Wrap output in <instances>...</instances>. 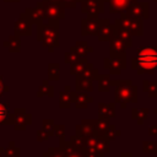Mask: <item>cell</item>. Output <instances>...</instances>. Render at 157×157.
<instances>
[{
    "label": "cell",
    "mask_w": 157,
    "mask_h": 157,
    "mask_svg": "<svg viewBox=\"0 0 157 157\" xmlns=\"http://www.w3.org/2000/svg\"><path fill=\"white\" fill-rule=\"evenodd\" d=\"M137 56L131 59V69L137 71V75H155L157 71V47L142 45L136 49Z\"/></svg>",
    "instance_id": "obj_1"
},
{
    "label": "cell",
    "mask_w": 157,
    "mask_h": 157,
    "mask_svg": "<svg viewBox=\"0 0 157 157\" xmlns=\"http://www.w3.org/2000/svg\"><path fill=\"white\" fill-rule=\"evenodd\" d=\"M60 21L59 20H47V23L42 22L37 25V40L42 43L43 47L53 53L55 48L60 47Z\"/></svg>",
    "instance_id": "obj_2"
},
{
    "label": "cell",
    "mask_w": 157,
    "mask_h": 157,
    "mask_svg": "<svg viewBox=\"0 0 157 157\" xmlns=\"http://www.w3.org/2000/svg\"><path fill=\"white\" fill-rule=\"evenodd\" d=\"M114 25L119 28L125 29L131 36H137V37L144 36V20L142 18L129 17L128 15L123 12L120 13L118 18L114 20Z\"/></svg>",
    "instance_id": "obj_3"
},
{
    "label": "cell",
    "mask_w": 157,
    "mask_h": 157,
    "mask_svg": "<svg viewBox=\"0 0 157 157\" xmlns=\"http://www.w3.org/2000/svg\"><path fill=\"white\" fill-rule=\"evenodd\" d=\"M115 103H120V108L125 109L128 103L137 102V87L131 85H118L114 91Z\"/></svg>",
    "instance_id": "obj_4"
},
{
    "label": "cell",
    "mask_w": 157,
    "mask_h": 157,
    "mask_svg": "<svg viewBox=\"0 0 157 157\" xmlns=\"http://www.w3.org/2000/svg\"><path fill=\"white\" fill-rule=\"evenodd\" d=\"M38 4L42 6L45 20H63L65 18V6L59 4H52L45 1H38Z\"/></svg>",
    "instance_id": "obj_5"
},
{
    "label": "cell",
    "mask_w": 157,
    "mask_h": 157,
    "mask_svg": "<svg viewBox=\"0 0 157 157\" xmlns=\"http://www.w3.org/2000/svg\"><path fill=\"white\" fill-rule=\"evenodd\" d=\"M104 0H80L81 12L88 17H97L104 12Z\"/></svg>",
    "instance_id": "obj_6"
},
{
    "label": "cell",
    "mask_w": 157,
    "mask_h": 157,
    "mask_svg": "<svg viewBox=\"0 0 157 157\" xmlns=\"http://www.w3.org/2000/svg\"><path fill=\"white\" fill-rule=\"evenodd\" d=\"M124 13L129 17L146 20L150 17V4L147 1H134Z\"/></svg>",
    "instance_id": "obj_7"
},
{
    "label": "cell",
    "mask_w": 157,
    "mask_h": 157,
    "mask_svg": "<svg viewBox=\"0 0 157 157\" xmlns=\"http://www.w3.org/2000/svg\"><path fill=\"white\" fill-rule=\"evenodd\" d=\"M103 67L109 71V75H120L126 69V58L107 56L103 59Z\"/></svg>",
    "instance_id": "obj_8"
},
{
    "label": "cell",
    "mask_w": 157,
    "mask_h": 157,
    "mask_svg": "<svg viewBox=\"0 0 157 157\" xmlns=\"http://www.w3.org/2000/svg\"><path fill=\"white\" fill-rule=\"evenodd\" d=\"M32 124V115L25 108H15L13 110V128L17 131H23Z\"/></svg>",
    "instance_id": "obj_9"
},
{
    "label": "cell",
    "mask_w": 157,
    "mask_h": 157,
    "mask_svg": "<svg viewBox=\"0 0 157 157\" xmlns=\"http://www.w3.org/2000/svg\"><path fill=\"white\" fill-rule=\"evenodd\" d=\"M101 26V18L97 17H86L81 20V34L82 36H97Z\"/></svg>",
    "instance_id": "obj_10"
},
{
    "label": "cell",
    "mask_w": 157,
    "mask_h": 157,
    "mask_svg": "<svg viewBox=\"0 0 157 157\" xmlns=\"http://www.w3.org/2000/svg\"><path fill=\"white\" fill-rule=\"evenodd\" d=\"M32 22L29 21L26 12H22L13 25V32L17 36H31L32 34Z\"/></svg>",
    "instance_id": "obj_11"
},
{
    "label": "cell",
    "mask_w": 157,
    "mask_h": 157,
    "mask_svg": "<svg viewBox=\"0 0 157 157\" xmlns=\"http://www.w3.org/2000/svg\"><path fill=\"white\" fill-rule=\"evenodd\" d=\"M126 49H128V47L121 39H119L114 36L110 37V39H109V56L126 58Z\"/></svg>",
    "instance_id": "obj_12"
},
{
    "label": "cell",
    "mask_w": 157,
    "mask_h": 157,
    "mask_svg": "<svg viewBox=\"0 0 157 157\" xmlns=\"http://www.w3.org/2000/svg\"><path fill=\"white\" fill-rule=\"evenodd\" d=\"M113 27L114 25L110 23L109 18H101V26L98 29V40L99 42H109L112 34H113Z\"/></svg>",
    "instance_id": "obj_13"
},
{
    "label": "cell",
    "mask_w": 157,
    "mask_h": 157,
    "mask_svg": "<svg viewBox=\"0 0 157 157\" xmlns=\"http://www.w3.org/2000/svg\"><path fill=\"white\" fill-rule=\"evenodd\" d=\"M25 12H26V15L28 16L29 21H31L33 25H40V23L45 20L43 9H42V6H40L38 2H37V6H36V7H26Z\"/></svg>",
    "instance_id": "obj_14"
},
{
    "label": "cell",
    "mask_w": 157,
    "mask_h": 157,
    "mask_svg": "<svg viewBox=\"0 0 157 157\" xmlns=\"http://www.w3.org/2000/svg\"><path fill=\"white\" fill-rule=\"evenodd\" d=\"M88 121L91 123L96 136H105L107 130L110 125L109 119L107 118H98V119H88Z\"/></svg>",
    "instance_id": "obj_15"
},
{
    "label": "cell",
    "mask_w": 157,
    "mask_h": 157,
    "mask_svg": "<svg viewBox=\"0 0 157 157\" xmlns=\"http://www.w3.org/2000/svg\"><path fill=\"white\" fill-rule=\"evenodd\" d=\"M136 0H109V12L110 13H123L126 11V9Z\"/></svg>",
    "instance_id": "obj_16"
},
{
    "label": "cell",
    "mask_w": 157,
    "mask_h": 157,
    "mask_svg": "<svg viewBox=\"0 0 157 157\" xmlns=\"http://www.w3.org/2000/svg\"><path fill=\"white\" fill-rule=\"evenodd\" d=\"M93 102V97L88 96L87 92H74V103L77 109H86L90 103Z\"/></svg>",
    "instance_id": "obj_17"
},
{
    "label": "cell",
    "mask_w": 157,
    "mask_h": 157,
    "mask_svg": "<svg viewBox=\"0 0 157 157\" xmlns=\"http://www.w3.org/2000/svg\"><path fill=\"white\" fill-rule=\"evenodd\" d=\"M115 117V104L114 103H98V118L112 119Z\"/></svg>",
    "instance_id": "obj_18"
},
{
    "label": "cell",
    "mask_w": 157,
    "mask_h": 157,
    "mask_svg": "<svg viewBox=\"0 0 157 157\" xmlns=\"http://www.w3.org/2000/svg\"><path fill=\"white\" fill-rule=\"evenodd\" d=\"M0 125H13V113L10 112L9 104L0 102Z\"/></svg>",
    "instance_id": "obj_19"
},
{
    "label": "cell",
    "mask_w": 157,
    "mask_h": 157,
    "mask_svg": "<svg viewBox=\"0 0 157 157\" xmlns=\"http://www.w3.org/2000/svg\"><path fill=\"white\" fill-rule=\"evenodd\" d=\"M75 88L77 92H92L93 91V81L81 77L80 75H76V81H75Z\"/></svg>",
    "instance_id": "obj_20"
},
{
    "label": "cell",
    "mask_w": 157,
    "mask_h": 157,
    "mask_svg": "<svg viewBox=\"0 0 157 157\" xmlns=\"http://www.w3.org/2000/svg\"><path fill=\"white\" fill-rule=\"evenodd\" d=\"M2 45L5 48L9 49V52L11 53H18L21 50V39H20V36L17 34H11L6 40H4Z\"/></svg>",
    "instance_id": "obj_21"
},
{
    "label": "cell",
    "mask_w": 157,
    "mask_h": 157,
    "mask_svg": "<svg viewBox=\"0 0 157 157\" xmlns=\"http://www.w3.org/2000/svg\"><path fill=\"white\" fill-rule=\"evenodd\" d=\"M88 61L86 59V56H80L76 61H74L72 64H70V74L71 75H80L85 71V69L88 66Z\"/></svg>",
    "instance_id": "obj_22"
},
{
    "label": "cell",
    "mask_w": 157,
    "mask_h": 157,
    "mask_svg": "<svg viewBox=\"0 0 157 157\" xmlns=\"http://www.w3.org/2000/svg\"><path fill=\"white\" fill-rule=\"evenodd\" d=\"M74 103V92L71 91H61L59 92V108L69 109Z\"/></svg>",
    "instance_id": "obj_23"
},
{
    "label": "cell",
    "mask_w": 157,
    "mask_h": 157,
    "mask_svg": "<svg viewBox=\"0 0 157 157\" xmlns=\"http://www.w3.org/2000/svg\"><path fill=\"white\" fill-rule=\"evenodd\" d=\"M112 36H114V37L121 39V40L126 44L128 48H131V47H132V36H131L130 33H128L125 29L119 28V27H117V26L114 25V27H113V34H112Z\"/></svg>",
    "instance_id": "obj_24"
},
{
    "label": "cell",
    "mask_w": 157,
    "mask_h": 157,
    "mask_svg": "<svg viewBox=\"0 0 157 157\" xmlns=\"http://www.w3.org/2000/svg\"><path fill=\"white\" fill-rule=\"evenodd\" d=\"M70 49L75 50L80 56H86L87 54L93 52V47L88 44V42L86 40H77Z\"/></svg>",
    "instance_id": "obj_25"
},
{
    "label": "cell",
    "mask_w": 157,
    "mask_h": 157,
    "mask_svg": "<svg viewBox=\"0 0 157 157\" xmlns=\"http://www.w3.org/2000/svg\"><path fill=\"white\" fill-rule=\"evenodd\" d=\"M148 112H150L148 108H145V107L132 108V109H131V119H132V120H136L139 125H142L144 121L147 119Z\"/></svg>",
    "instance_id": "obj_26"
},
{
    "label": "cell",
    "mask_w": 157,
    "mask_h": 157,
    "mask_svg": "<svg viewBox=\"0 0 157 157\" xmlns=\"http://www.w3.org/2000/svg\"><path fill=\"white\" fill-rule=\"evenodd\" d=\"M96 148L102 155L109 153L110 152V140L107 136H97L96 137Z\"/></svg>",
    "instance_id": "obj_27"
},
{
    "label": "cell",
    "mask_w": 157,
    "mask_h": 157,
    "mask_svg": "<svg viewBox=\"0 0 157 157\" xmlns=\"http://www.w3.org/2000/svg\"><path fill=\"white\" fill-rule=\"evenodd\" d=\"M43 96H47V97H50V98L54 97V86L49 85V80H43L40 86L38 87L37 97L39 98V97H43Z\"/></svg>",
    "instance_id": "obj_28"
},
{
    "label": "cell",
    "mask_w": 157,
    "mask_h": 157,
    "mask_svg": "<svg viewBox=\"0 0 157 157\" xmlns=\"http://www.w3.org/2000/svg\"><path fill=\"white\" fill-rule=\"evenodd\" d=\"M59 147L63 150V155H64V157H85L82 153L77 152V151L70 145V142H67V141H65V140L60 141Z\"/></svg>",
    "instance_id": "obj_29"
},
{
    "label": "cell",
    "mask_w": 157,
    "mask_h": 157,
    "mask_svg": "<svg viewBox=\"0 0 157 157\" xmlns=\"http://www.w3.org/2000/svg\"><path fill=\"white\" fill-rule=\"evenodd\" d=\"M142 90H144V92L147 93V96L150 98H157V80H153V81L144 80Z\"/></svg>",
    "instance_id": "obj_30"
},
{
    "label": "cell",
    "mask_w": 157,
    "mask_h": 157,
    "mask_svg": "<svg viewBox=\"0 0 157 157\" xmlns=\"http://www.w3.org/2000/svg\"><path fill=\"white\" fill-rule=\"evenodd\" d=\"M110 75H102L99 74L97 81H98V91L101 92H109L110 90Z\"/></svg>",
    "instance_id": "obj_31"
},
{
    "label": "cell",
    "mask_w": 157,
    "mask_h": 157,
    "mask_svg": "<svg viewBox=\"0 0 157 157\" xmlns=\"http://www.w3.org/2000/svg\"><path fill=\"white\" fill-rule=\"evenodd\" d=\"M60 78V66L56 63L48 64V80L58 81Z\"/></svg>",
    "instance_id": "obj_32"
},
{
    "label": "cell",
    "mask_w": 157,
    "mask_h": 157,
    "mask_svg": "<svg viewBox=\"0 0 157 157\" xmlns=\"http://www.w3.org/2000/svg\"><path fill=\"white\" fill-rule=\"evenodd\" d=\"M81 77H85V78H88V80H92V81H97L98 76H99V70L98 69H94L93 65L90 63L88 66L85 69V71L82 74H80Z\"/></svg>",
    "instance_id": "obj_33"
},
{
    "label": "cell",
    "mask_w": 157,
    "mask_h": 157,
    "mask_svg": "<svg viewBox=\"0 0 157 157\" xmlns=\"http://www.w3.org/2000/svg\"><path fill=\"white\" fill-rule=\"evenodd\" d=\"M4 157H21V148L17 147L13 141H10L9 146L4 148Z\"/></svg>",
    "instance_id": "obj_34"
},
{
    "label": "cell",
    "mask_w": 157,
    "mask_h": 157,
    "mask_svg": "<svg viewBox=\"0 0 157 157\" xmlns=\"http://www.w3.org/2000/svg\"><path fill=\"white\" fill-rule=\"evenodd\" d=\"M144 153H157V141H144L142 144Z\"/></svg>",
    "instance_id": "obj_35"
},
{
    "label": "cell",
    "mask_w": 157,
    "mask_h": 157,
    "mask_svg": "<svg viewBox=\"0 0 157 157\" xmlns=\"http://www.w3.org/2000/svg\"><path fill=\"white\" fill-rule=\"evenodd\" d=\"M80 58V55L75 52V50H72V49H69V52H66L65 54H64V61L66 63V64H72L74 61H76L77 59Z\"/></svg>",
    "instance_id": "obj_36"
},
{
    "label": "cell",
    "mask_w": 157,
    "mask_h": 157,
    "mask_svg": "<svg viewBox=\"0 0 157 157\" xmlns=\"http://www.w3.org/2000/svg\"><path fill=\"white\" fill-rule=\"evenodd\" d=\"M53 132H54V136L59 137V141L65 140V126L63 124H55L53 128Z\"/></svg>",
    "instance_id": "obj_37"
},
{
    "label": "cell",
    "mask_w": 157,
    "mask_h": 157,
    "mask_svg": "<svg viewBox=\"0 0 157 157\" xmlns=\"http://www.w3.org/2000/svg\"><path fill=\"white\" fill-rule=\"evenodd\" d=\"M42 157H64L63 150L60 147H49L48 152L43 153Z\"/></svg>",
    "instance_id": "obj_38"
},
{
    "label": "cell",
    "mask_w": 157,
    "mask_h": 157,
    "mask_svg": "<svg viewBox=\"0 0 157 157\" xmlns=\"http://www.w3.org/2000/svg\"><path fill=\"white\" fill-rule=\"evenodd\" d=\"M120 135H121V131H120V130H118V129L115 128V125L110 124V125H109V128H108V130H107L105 136H107L109 140H114V139L119 137Z\"/></svg>",
    "instance_id": "obj_39"
},
{
    "label": "cell",
    "mask_w": 157,
    "mask_h": 157,
    "mask_svg": "<svg viewBox=\"0 0 157 157\" xmlns=\"http://www.w3.org/2000/svg\"><path fill=\"white\" fill-rule=\"evenodd\" d=\"M50 136H54V132H49L44 129H40V130L37 131V141H39V142L48 140Z\"/></svg>",
    "instance_id": "obj_40"
},
{
    "label": "cell",
    "mask_w": 157,
    "mask_h": 157,
    "mask_svg": "<svg viewBox=\"0 0 157 157\" xmlns=\"http://www.w3.org/2000/svg\"><path fill=\"white\" fill-rule=\"evenodd\" d=\"M42 125H43V129L49 131V132H53V128H54V120L53 119H43L42 121Z\"/></svg>",
    "instance_id": "obj_41"
},
{
    "label": "cell",
    "mask_w": 157,
    "mask_h": 157,
    "mask_svg": "<svg viewBox=\"0 0 157 157\" xmlns=\"http://www.w3.org/2000/svg\"><path fill=\"white\" fill-rule=\"evenodd\" d=\"M77 2H80V0H64V6L74 9V7H76Z\"/></svg>",
    "instance_id": "obj_42"
},
{
    "label": "cell",
    "mask_w": 157,
    "mask_h": 157,
    "mask_svg": "<svg viewBox=\"0 0 157 157\" xmlns=\"http://www.w3.org/2000/svg\"><path fill=\"white\" fill-rule=\"evenodd\" d=\"M9 90H10V87L2 82V76L0 75V96H2V94H4L5 92H7Z\"/></svg>",
    "instance_id": "obj_43"
},
{
    "label": "cell",
    "mask_w": 157,
    "mask_h": 157,
    "mask_svg": "<svg viewBox=\"0 0 157 157\" xmlns=\"http://www.w3.org/2000/svg\"><path fill=\"white\" fill-rule=\"evenodd\" d=\"M148 135L150 136H156L157 135V125H151L148 128Z\"/></svg>",
    "instance_id": "obj_44"
},
{
    "label": "cell",
    "mask_w": 157,
    "mask_h": 157,
    "mask_svg": "<svg viewBox=\"0 0 157 157\" xmlns=\"http://www.w3.org/2000/svg\"><path fill=\"white\" fill-rule=\"evenodd\" d=\"M42 1L52 2V4H59V5H63L64 6V0H42Z\"/></svg>",
    "instance_id": "obj_45"
},
{
    "label": "cell",
    "mask_w": 157,
    "mask_h": 157,
    "mask_svg": "<svg viewBox=\"0 0 157 157\" xmlns=\"http://www.w3.org/2000/svg\"><path fill=\"white\" fill-rule=\"evenodd\" d=\"M120 157H134V156H132V153H130V152H121V153H120Z\"/></svg>",
    "instance_id": "obj_46"
},
{
    "label": "cell",
    "mask_w": 157,
    "mask_h": 157,
    "mask_svg": "<svg viewBox=\"0 0 157 157\" xmlns=\"http://www.w3.org/2000/svg\"><path fill=\"white\" fill-rule=\"evenodd\" d=\"M64 90H65V91H71V87H70V85H66V86L64 87Z\"/></svg>",
    "instance_id": "obj_47"
},
{
    "label": "cell",
    "mask_w": 157,
    "mask_h": 157,
    "mask_svg": "<svg viewBox=\"0 0 157 157\" xmlns=\"http://www.w3.org/2000/svg\"><path fill=\"white\" fill-rule=\"evenodd\" d=\"M4 1H6V2H18L20 0H4Z\"/></svg>",
    "instance_id": "obj_48"
},
{
    "label": "cell",
    "mask_w": 157,
    "mask_h": 157,
    "mask_svg": "<svg viewBox=\"0 0 157 157\" xmlns=\"http://www.w3.org/2000/svg\"><path fill=\"white\" fill-rule=\"evenodd\" d=\"M0 157H4V148L0 147Z\"/></svg>",
    "instance_id": "obj_49"
},
{
    "label": "cell",
    "mask_w": 157,
    "mask_h": 157,
    "mask_svg": "<svg viewBox=\"0 0 157 157\" xmlns=\"http://www.w3.org/2000/svg\"><path fill=\"white\" fill-rule=\"evenodd\" d=\"M153 113H155V114H157V107H156V108L153 109Z\"/></svg>",
    "instance_id": "obj_50"
},
{
    "label": "cell",
    "mask_w": 157,
    "mask_h": 157,
    "mask_svg": "<svg viewBox=\"0 0 157 157\" xmlns=\"http://www.w3.org/2000/svg\"><path fill=\"white\" fill-rule=\"evenodd\" d=\"M155 2H157V0H155Z\"/></svg>",
    "instance_id": "obj_51"
}]
</instances>
